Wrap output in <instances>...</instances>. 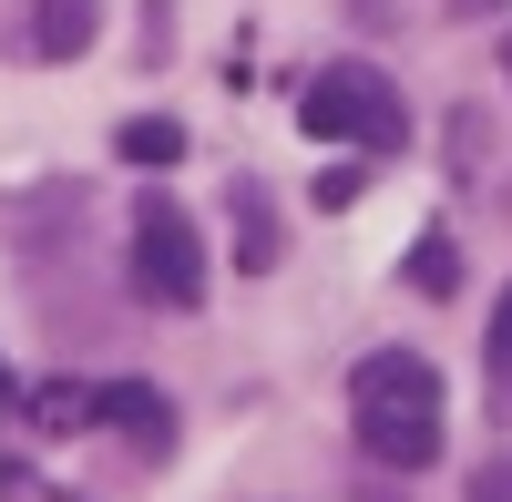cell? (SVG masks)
Masks as SVG:
<instances>
[{
    "mask_svg": "<svg viewBox=\"0 0 512 502\" xmlns=\"http://www.w3.org/2000/svg\"><path fill=\"white\" fill-rule=\"evenodd\" d=\"M349 431L379 472H431L441 462V369L420 349H369L349 369Z\"/></svg>",
    "mask_w": 512,
    "mask_h": 502,
    "instance_id": "cell-1",
    "label": "cell"
},
{
    "mask_svg": "<svg viewBox=\"0 0 512 502\" xmlns=\"http://www.w3.org/2000/svg\"><path fill=\"white\" fill-rule=\"evenodd\" d=\"M297 123H308L318 144H359L369 164L410 144V103L390 93V72H379V62H328L308 93H297Z\"/></svg>",
    "mask_w": 512,
    "mask_h": 502,
    "instance_id": "cell-2",
    "label": "cell"
},
{
    "mask_svg": "<svg viewBox=\"0 0 512 502\" xmlns=\"http://www.w3.org/2000/svg\"><path fill=\"white\" fill-rule=\"evenodd\" d=\"M134 287L154 308H195L205 298V236H195L185 205H164V195L134 205Z\"/></svg>",
    "mask_w": 512,
    "mask_h": 502,
    "instance_id": "cell-3",
    "label": "cell"
},
{
    "mask_svg": "<svg viewBox=\"0 0 512 502\" xmlns=\"http://www.w3.org/2000/svg\"><path fill=\"white\" fill-rule=\"evenodd\" d=\"M93 421H103V431H123V441H144V451H175V421H164V400H154L144 380L93 390Z\"/></svg>",
    "mask_w": 512,
    "mask_h": 502,
    "instance_id": "cell-4",
    "label": "cell"
},
{
    "mask_svg": "<svg viewBox=\"0 0 512 502\" xmlns=\"http://www.w3.org/2000/svg\"><path fill=\"white\" fill-rule=\"evenodd\" d=\"M103 31V0H31V52L41 62H82Z\"/></svg>",
    "mask_w": 512,
    "mask_h": 502,
    "instance_id": "cell-5",
    "label": "cell"
},
{
    "mask_svg": "<svg viewBox=\"0 0 512 502\" xmlns=\"http://www.w3.org/2000/svg\"><path fill=\"white\" fill-rule=\"evenodd\" d=\"M277 257H287V236H277V195H267V185H236V267L267 277Z\"/></svg>",
    "mask_w": 512,
    "mask_h": 502,
    "instance_id": "cell-6",
    "label": "cell"
},
{
    "mask_svg": "<svg viewBox=\"0 0 512 502\" xmlns=\"http://www.w3.org/2000/svg\"><path fill=\"white\" fill-rule=\"evenodd\" d=\"M21 410H31L41 431H93V390H82V380H41Z\"/></svg>",
    "mask_w": 512,
    "mask_h": 502,
    "instance_id": "cell-7",
    "label": "cell"
},
{
    "mask_svg": "<svg viewBox=\"0 0 512 502\" xmlns=\"http://www.w3.org/2000/svg\"><path fill=\"white\" fill-rule=\"evenodd\" d=\"M123 164H185V123H164V113H144V123H123Z\"/></svg>",
    "mask_w": 512,
    "mask_h": 502,
    "instance_id": "cell-8",
    "label": "cell"
},
{
    "mask_svg": "<svg viewBox=\"0 0 512 502\" xmlns=\"http://www.w3.org/2000/svg\"><path fill=\"white\" fill-rule=\"evenodd\" d=\"M410 287H420V298H451V287H461V246L451 236H420L410 246Z\"/></svg>",
    "mask_w": 512,
    "mask_h": 502,
    "instance_id": "cell-9",
    "label": "cell"
},
{
    "mask_svg": "<svg viewBox=\"0 0 512 502\" xmlns=\"http://www.w3.org/2000/svg\"><path fill=\"white\" fill-rule=\"evenodd\" d=\"M482 359H492V400L512 410V287H502V308H492V339H482Z\"/></svg>",
    "mask_w": 512,
    "mask_h": 502,
    "instance_id": "cell-10",
    "label": "cell"
},
{
    "mask_svg": "<svg viewBox=\"0 0 512 502\" xmlns=\"http://www.w3.org/2000/svg\"><path fill=\"white\" fill-rule=\"evenodd\" d=\"M451 164H482V113H451Z\"/></svg>",
    "mask_w": 512,
    "mask_h": 502,
    "instance_id": "cell-11",
    "label": "cell"
},
{
    "mask_svg": "<svg viewBox=\"0 0 512 502\" xmlns=\"http://www.w3.org/2000/svg\"><path fill=\"white\" fill-rule=\"evenodd\" d=\"M318 205H359V164H328V175H318Z\"/></svg>",
    "mask_w": 512,
    "mask_h": 502,
    "instance_id": "cell-12",
    "label": "cell"
},
{
    "mask_svg": "<svg viewBox=\"0 0 512 502\" xmlns=\"http://www.w3.org/2000/svg\"><path fill=\"white\" fill-rule=\"evenodd\" d=\"M472 502H512V462H482L472 472Z\"/></svg>",
    "mask_w": 512,
    "mask_h": 502,
    "instance_id": "cell-13",
    "label": "cell"
},
{
    "mask_svg": "<svg viewBox=\"0 0 512 502\" xmlns=\"http://www.w3.org/2000/svg\"><path fill=\"white\" fill-rule=\"evenodd\" d=\"M482 11H502V0H451V21H482Z\"/></svg>",
    "mask_w": 512,
    "mask_h": 502,
    "instance_id": "cell-14",
    "label": "cell"
},
{
    "mask_svg": "<svg viewBox=\"0 0 512 502\" xmlns=\"http://www.w3.org/2000/svg\"><path fill=\"white\" fill-rule=\"evenodd\" d=\"M0 410H11V380H0Z\"/></svg>",
    "mask_w": 512,
    "mask_h": 502,
    "instance_id": "cell-15",
    "label": "cell"
},
{
    "mask_svg": "<svg viewBox=\"0 0 512 502\" xmlns=\"http://www.w3.org/2000/svg\"><path fill=\"white\" fill-rule=\"evenodd\" d=\"M502 72H512V41H502Z\"/></svg>",
    "mask_w": 512,
    "mask_h": 502,
    "instance_id": "cell-16",
    "label": "cell"
}]
</instances>
